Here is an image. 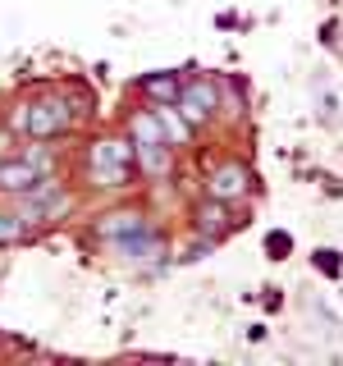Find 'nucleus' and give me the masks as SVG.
<instances>
[{
    "mask_svg": "<svg viewBox=\"0 0 343 366\" xmlns=\"http://www.w3.org/2000/svg\"><path fill=\"white\" fill-rule=\"evenodd\" d=\"M266 247L274 252V257H284V252L293 247V238H289V234H270V238H266Z\"/></svg>",
    "mask_w": 343,
    "mask_h": 366,
    "instance_id": "4468645a",
    "label": "nucleus"
},
{
    "mask_svg": "<svg viewBox=\"0 0 343 366\" xmlns=\"http://www.w3.org/2000/svg\"><path fill=\"white\" fill-rule=\"evenodd\" d=\"M46 174L32 165L28 156L23 160H0V192H32Z\"/></svg>",
    "mask_w": 343,
    "mask_h": 366,
    "instance_id": "7ed1b4c3",
    "label": "nucleus"
},
{
    "mask_svg": "<svg viewBox=\"0 0 343 366\" xmlns=\"http://www.w3.org/2000/svg\"><path fill=\"white\" fill-rule=\"evenodd\" d=\"M247 192V169L243 165H220L211 174V197L215 202H234V197H243Z\"/></svg>",
    "mask_w": 343,
    "mask_h": 366,
    "instance_id": "20e7f679",
    "label": "nucleus"
},
{
    "mask_svg": "<svg viewBox=\"0 0 343 366\" xmlns=\"http://www.w3.org/2000/svg\"><path fill=\"white\" fill-rule=\"evenodd\" d=\"M316 257H320V270H325V274H339V261H334V252H316Z\"/></svg>",
    "mask_w": 343,
    "mask_h": 366,
    "instance_id": "2eb2a0df",
    "label": "nucleus"
},
{
    "mask_svg": "<svg viewBox=\"0 0 343 366\" xmlns=\"http://www.w3.org/2000/svg\"><path fill=\"white\" fill-rule=\"evenodd\" d=\"M91 174H96L101 188H129L137 174V160H133V142L124 137H106V142L91 147Z\"/></svg>",
    "mask_w": 343,
    "mask_h": 366,
    "instance_id": "f257e3e1",
    "label": "nucleus"
},
{
    "mask_svg": "<svg viewBox=\"0 0 343 366\" xmlns=\"http://www.w3.org/2000/svg\"><path fill=\"white\" fill-rule=\"evenodd\" d=\"M211 110H215V92L206 83H188V87H183V114H188V124L206 119Z\"/></svg>",
    "mask_w": 343,
    "mask_h": 366,
    "instance_id": "423d86ee",
    "label": "nucleus"
},
{
    "mask_svg": "<svg viewBox=\"0 0 343 366\" xmlns=\"http://www.w3.org/2000/svg\"><path fill=\"white\" fill-rule=\"evenodd\" d=\"M146 229V220L137 211H114L106 224H101V234L110 238V243H124V238H133V234H142Z\"/></svg>",
    "mask_w": 343,
    "mask_h": 366,
    "instance_id": "0eeeda50",
    "label": "nucleus"
},
{
    "mask_svg": "<svg viewBox=\"0 0 343 366\" xmlns=\"http://www.w3.org/2000/svg\"><path fill=\"white\" fill-rule=\"evenodd\" d=\"M114 247H119V252H124V257H129V261H146V257H156V252H160V238L151 234V224H146L142 234L124 238V243H114Z\"/></svg>",
    "mask_w": 343,
    "mask_h": 366,
    "instance_id": "6e6552de",
    "label": "nucleus"
},
{
    "mask_svg": "<svg viewBox=\"0 0 343 366\" xmlns=\"http://www.w3.org/2000/svg\"><path fill=\"white\" fill-rule=\"evenodd\" d=\"M23 234H28V220H23L19 211H14V215H9V211L0 215V243H19Z\"/></svg>",
    "mask_w": 343,
    "mask_h": 366,
    "instance_id": "f8f14e48",
    "label": "nucleus"
},
{
    "mask_svg": "<svg viewBox=\"0 0 343 366\" xmlns=\"http://www.w3.org/2000/svg\"><path fill=\"white\" fill-rule=\"evenodd\" d=\"M133 129H137V142H165V137H160V124H156V119H137Z\"/></svg>",
    "mask_w": 343,
    "mask_h": 366,
    "instance_id": "ddd939ff",
    "label": "nucleus"
},
{
    "mask_svg": "<svg viewBox=\"0 0 343 366\" xmlns=\"http://www.w3.org/2000/svg\"><path fill=\"white\" fill-rule=\"evenodd\" d=\"M156 124H160V137H165V142H174V147H183V142L192 137V124H188V119H179V114L169 110V106L156 114Z\"/></svg>",
    "mask_w": 343,
    "mask_h": 366,
    "instance_id": "1a4fd4ad",
    "label": "nucleus"
},
{
    "mask_svg": "<svg viewBox=\"0 0 343 366\" xmlns=\"http://www.w3.org/2000/svg\"><path fill=\"white\" fill-rule=\"evenodd\" d=\"M133 160L146 174H169V142H133Z\"/></svg>",
    "mask_w": 343,
    "mask_h": 366,
    "instance_id": "39448f33",
    "label": "nucleus"
},
{
    "mask_svg": "<svg viewBox=\"0 0 343 366\" xmlns=\"http://www.w3.org/2000/svg\"><path fill=\"white\" fill-rule=\"evenodd\" d=\"M142 92L156 101H174L179 97V78L174 74H160V78H142Z\"/></svg>",
    "mask_w": 343,
    "mask_h": 366,
    "instance_id": "9d476101",
    "label": "nucleus"
},
{
    "mask_svg": "<svg viewBox=\"0 0 343 366\" xmlns=\"http://www.w3.org/2000/svg\"><path fill=\"white\" fill-rule=\"evenodd\" d=\"M202 234H224L229 220H224V202H211V206H202Z\"/></svg>",
    "mask_w": 343,
    "mask_h": 366,
    "instance_id": "9b49d317",
    "label": "nucleus"
},
{
    "mask_svg": "<svg viewBox=\"0 0 343 366\" xmlns=\"http://www.w3.org/2000/svg\"><path fill=\"white\" fill-rule=\"evenodd\" d=\"M14 124H19V129H28L32 137H55V133L69 129V106H64V101H55V97L32 101V106H23V114H19Z\"/></svg>",
    "mask_w": 343,
    "mask_h": 366,
    "instance_id": "f03ea898",
    "label": "nucleus"
}]
</instances>
